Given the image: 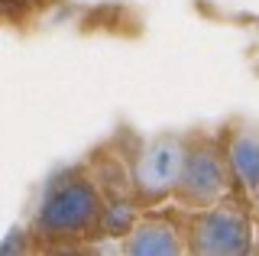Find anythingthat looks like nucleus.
Listing matches in <instances>:
<instances>
[{
	"instance_id": "1",
	"label": "nucleus",
	"mask_w": 259,
	"mask_h": 256,
	"mask_svg": "<svg viewBox=\"0 0 259 256\" xmlns=\"http://www.w3.org/2000/svg\"><path fill=\"white\" fill-rule=\"evenodd\" d=\"M104 211H107V198L88 172V165L81 162L46 179L26 227L42 246L94 243L104 237Z\"/></svg>"
},
{
	"instance_id": "2",
	"label": "nucleus",
	"mask_w": 259,
	"mask_h": 256,
	"mask_svg": "<svg viewBox=\"0 0 259 256\" xmlns=\"http://www.w3.org/2000/svg\"><path fill=\"white\" fill-rule=\"evenodd\" d=\"M240 195L233 165L227 156V140L221 133H188V159H185L182 182L175 188L172 204L178 211H204Z\"/></svg>"
},
{
	"instance_id": "3",
	"label": "nucleus",
	"mask_w": 259,
	"mask_h": 256,
	"mask_svg": "<svg viewBox=\"0 0 259 256\" xmlns=\"http://www.w3.org/2000/svg\"><path fill=\"white\" fill-rule=\"evenodd\" d=\"M185 237L188 256H256L253 201L233 195L204 211H185Z\"/></svg>"
},
{
	"instance_id": "4",
	"label": "nucleus",
	"mask_w": 259,
	"mask_h": 256,
	"mask_svg": "<svg viewBox=\"0 0 259 256\" xmlns=\"http://www.w3.org/2000/svg\"><path fill=\"white\" fill-rule=\"evenodd\" d=\"M188 159V133H156L133 156V191L143 211L172 201Z\"/></svg>"
},
{
	"instance_id": "5",
	"label": "nucleus",
	"mask_w": 259,
	"mask_h": 256,
	"mask_svg": "<svg viewBox=\"0 0 259 256\" xmlns=\"http://www.w3.org/2000/svg\"><path fill=\"white\" fill-rule=\"evenodd\" d=\"M117 256H188L185 211H143Z\"/></svg>"
},
{
	"instance_id": "6",
	"label": "nucleus",
	"mask_w": 259,
	"mask_h": 256,
	"mask_svg": "<svg viewBox=\"0 0 259 256\" xmlns=\"http://www.w3.org/2000/svg\"><path fill=\"white\" fill-rule=\"evenodd\" d=\"M227 156L233 165V179L246 201L259 204V123L237 120L224 130Z\"/></svg>"
},
{
	"instance_id": "7",
	"label": "nucleus",
	"mask_w": 259,
	"mask_h": 256,
	"mask_svg": "<svg viewBox=\"0 0 259 256\" xmlns=\"http://www.w3.org/2000/svg\"><path fill=\"white\" fill-rule=\"evenodd\" d=\"M46 246L36 240V234L23 224V227H13L10 234L4 237V253L0 256H42Z\"/></svg>"
},
{
	"instance_id": "8",
	"label": "nucleus",
	"mask_w": 259,
	"mask_h": 256,
	"mask_svg": "<svg viewBox=\"0 0 259 256\" xmlns=\"http://www.w3.org/2000/svg\"><path fill=\"white\" fill-rule=\"evenodd\" d=\"M253 214H256V253H259V204H253Z\"/></svg>"
}]
</instances>
